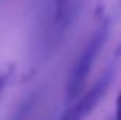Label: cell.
<instances>
[{"label":"cell","instance_id":"obj_6","mask_svg":"<svg viewBox=\"0 0 121 120\" xmlns=\"http://www.w3.org/2000/svg\"><path fill=\"white\" fill-rule=\"evenodd\" d=\"M118 57H121V42H120V45H118V48H117V52H115Z\"/></svg>","mask_w":121,"mask_h":120},{"label":"cell","instance_id":"obj_3","mask_svg":"<svg viewBox=\"0 0 121 120\" xmlns=\"http://www.w3.org/2000/svg\"><path fill=\"white\" fill-rule=\"evenodd\" d=\"M115 71L113 69H107L103 75L97 80V83L87 91L83 97L77 100L65 114L60 117V120H84L94 111V108L100 103V100L104 97L107 88L110 86L113 80Z\"/></svg>","mask_w":121,"mask_h":120},{"label":"cell","instance_id":"obj_1","mask_svg":"<svg viewBox=\"0 0 121 120\" xmlns=\"http://www.w3.org/2000/svg\"><path fill=\"white\" fill-rule=\"evenodd\" d=\"M80 11L78 0H54L41 20L39 34V49L44 55L54 52L61 45L68 31L74 25Z\"/></svg>","mask_w":121,"mask_h":120},{"label":"cell","instance_id":"obj_2","mask_svg":"<svg viewBox=\"0 0 121 120\" xmlns=\"http://www.w3.org/2000/svg\"><path fill=\"white\" fill-rule=\"evenodd\" d=\"M109 36V23H103L89 39L87 45L83 48L80 52L75 65L72 66L71 72H69L68 82H66V94H68V100H72L81 92L84 82L87 80L89 74L92 71V66L95 63V59L101 52L104 43Z\"/></svg>","mask_w":121,"mask_h":120},{"label":"cell","instance_id":"obj_4","mask_svg":"<svg viewBox=\"0 0 121 120\" xmlns=\"http://www.w3.org/2000/svg\"><path fill=\"white\" fill-rule=\"evenodd\" d=\"M11 71H12V69H9V68H6V69H3V71H0V99H2V94H3V91H5L6 85H8V82H9Z\"/></svg>","mask_w":121,"mask_h":120},{"label":"cell","instance_id":"obj_5","mask_svg":"<svg viewBox=\"0 0 121 120\" xmlns=\"http://www.w3.org/2000/svg\"><path fill=\"white\" fill-rule=\"evenodd\" d=\"M113 120H121V92L117 97V108H115V117Z\"/></svg>","mask_w":121,"mask_h":120}]
</instances>
